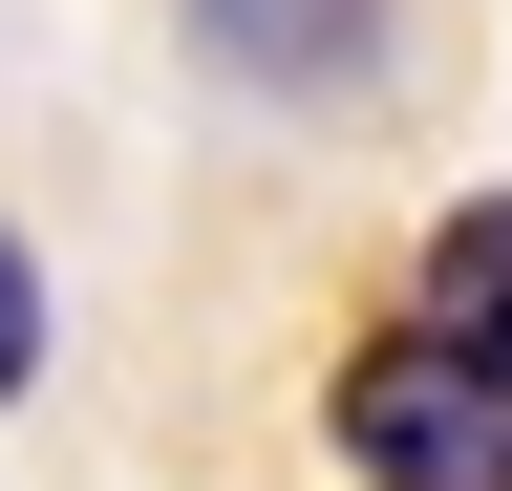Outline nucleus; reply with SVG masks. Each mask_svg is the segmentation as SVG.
<instances>
[{
	"instance_id": "f03ea898",
	"label": "nucleus",
	"mask_w": 512,
	"mask_h": 491,
	"mask_svg": "<svg viewBox=\"0 0 512 491\" xmlns=\"http://www.w3.org/2000/svg\"><path fill=\"white\" fill-rule=\"evenodd\" d=\"M192 65L256 86V107H363L384 86V0H171Z\"/></svg>"
},
{
	"instance_id": "7ed1b4c3",
	"label": "nucleus",
	"mask_w": 512,
	"mask_h": 491,
	"mask_svg": "<svg viewBox=\"0 0 512 491\" xmlns=\"http://www.w3.org/2000/svg\"><path fill=\"white\" fill-rule=\"evenodd\" d=\"M406 321H448L470 363H512V193H448V214H427V278H406Z\"/></svg>"
},
{
	"instance_id": "f257e3e1",
	"label": "nucleus",
	"mask_w": 512,
	"mask_h": 491,
	"mask_svg": "<svg viewBox=\"0 0 512 491\" xmlns=\"http://www.w3.org/2000/svg\"><path fill=\"white\" fill-rule=\"evenodd\" d=\"M320 449L363 491H512V363H470L448 321H384L320 385Z\"/></svg>"
},
{
	"instance_id": "20e7f679",
	"label": "nucleus",
	"mask_w": 512,
	"mask_h": 491,
	"mask_svg": "<svg viewBox=\"0 0 512 491\" xmlns=\"http://www.w3.org/2000/svg\"><path fill=\"white\" fill-rule=\"evenodd\" d=\"M43 342H64V299H43V257H22V214H0V406L43 385Z\"/></svg>"
}]
</instances>
